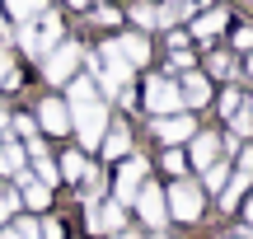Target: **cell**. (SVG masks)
<instances>
[{
    "mask_svg": "<svg viewBox=\"0 0 253 239\" xmlns=\"http://www.w3.org/2000/svg\"><path fill=\"white\" fill-rule=\"evenodd\" d=\"M19 202H24V206H33V211H47V202H52V188L28 178V183H19Z\"/></svg>",
    "mask_w": 253,
    "mask_h": 239,
    "instance_id": "e0dca14e",
    "label": "cell"
},
{
    "mask_svg": "<svg viewBox=\"0 0 253 239\" xmlns=\"http://www.w3.org/2000/svg\"><path fill=\"white\" fill-rule=\"evenodd\" d=\"M14 211H19V193L0 183V225H5V221H14Z\"/></svg>",
    "mask_w": 253,
    "mask_h": 239,
    "instance_id": "cb8c5ba5",
    "label": "cell"
},
{
    "mask_svg": "<svg viewBox=\"0 0 253 239\" xmlns=\"http://www.w3.org/2000/svg\"><path fill=\"white\" fill-rule=\"evenodd\" d=\"M71 5H75V9H84V5H89V0H71Z\"/></svg>",
    "mask_w": 253,
    "mask_h": 239,
    "instance_id": "60d3db41",
    "label": "cell"
},
{
    "mask_svg": "<svg viewBox=\"0 0 253 239\" xmlns=\"http://www.w3.org/2000/svg\"><path fill=\"white\" fill-rule=\"evenodd\" d=\"M118 47H122V56H126L131 71L150 61V42H145V33H126V38H118Z\"/></svg>",
    "mask_w": 253,
    "mask_h": 239,
    "instance_id": "9a60e30c",
    "label": "cell"
},
{
    "mask_svg": "<svg viewBox=\"0 0 253 239\" xmlns=\"http://www.w3.org/2000/svg\"><path fill=\"white\" fill-rule=\"evenodd\" d=\"M178 99H183V108H202V103H211V80L207 75H183V84H178Z\"/></svg>",
    "mask_w": 253,
    "mask_h": 239,
    "instance_id": "8fae6325",
    "label": "cell"
},
{
    "mask_svg": "<svg viewBox=\"0 0 253 239\" xmlns=\"http://www.w3.org/2000/svg\"><path fill=\"white\" fill-rule=\"evenodd\" d=\"M89 174V164H84L80 150H71V155H61V178H71V183H80V178Z\"/></svg>",
    "mask_w": 253,
    "mask_h": 239,
    "instance_id": "7402d4cb",
    "label": "cell"
},
{
    "mask_svg": "<svg viewBox=\"0 0 253 239\" xmlns=\"http://www.w3.org/2000/svg\"><path fill=\"white\" fill-rule=\"evenodd\" d=\"M244 225H253V193H249V202H244Z\"/></svg>",
    "mask_w": 253,
    "mask_h": 239,
    "instance_id": "8d00e7d4",
    "label": "cell"
},
{
    "mask_svg": "<svg viewBox=\"0 0 253 239\" xmlns=\"http://www.w3.org/2000/svg\"><path fill=\"white\" fill-rule=\"evenodd\" d=\"M207 71H211V75H220V80H225V75H235V61H230L225 52H216V56H211V61H207Z\"/></svg>",
    "mask_w": 253,
    "mask_h": 239,
    "instance_id": "83f0119b",
    "label": "cell"
},
{
    "mask_svg": "<svg viewBox=\"0 0 253 239\" xmlns=\"http://www.w3.org/2000/svg\"><path fill=\"white\" fill-rule=\"evenodd\" d=\"M225 178H230V164H225V159H216V164H211V169H202V193H220V188H225Z\"/></svg>",
    "mask_w": 253,
    "mask_h": 239,
    "instance_id": "ffe728a7",
    "label": "cell"
},
{
    "mask_svg": "<svg viewBox=\"0 0 253 239\" xmlns=\"http://www.w3.org/2000/svg\"><path fill=\"white\" fill-rule=\"evenodd\" d=\"M169 66H173V71H192V52H173Z\"/></svg>",
    "mask_w": 253,
    "mask_h": 239,
    "instance_id": "4dcf8cb0",
    "label": "cell"
},
{
    "mask_svg": "<svg viewBox=\"0 0 253 239\" xmlns=\"http://www.w3.org/2000/svg\"><path fill=\"white\" fill-rule=\"evenodd\" d=\"M9 71H14V61H9V52H5V47H0V80H5Z\"/></svg>",
    "mask_w": 253,
    "mask_h": 239,
    "instance_id": "e575fe53",
    "label": "cell"
},
{
    "mask_svg": "<svg viewBox=\"0 0 253 239\" xmlns=\"http://www.w3.org/2000/svg\"><path fill=\"white\" fill-rule=\"evenodd\" d=\"M94 14H99V24H118V9H113V5H99Z\"/></svg>",
    "mask_w": 253,
    "mask_h": 239,
    "instance_id": "836d02e7",
    "label": "cell"
},
{
    "mask_svg": "<svg viewBox=\"0 0 253 239\" xmlns=\"http://www.w3.org/2000/svg\"><path fill=\"white\" fill-rule=\"evenodd\" d=\"M113 239H141V235H136V230H118V235H113Z\"/></svg>",
    "mask_w": 253,
    "mask_h": 239,
    "instance_id": "74e56055",
    "label": "cell"
},
{
    "mask_svg": "<svg viewBox=\"0 0 253 239\" xmlns=\"http://www.w3.org/2000/svg\"><path fill=\"white\" fill-rule=\"evenodd\" d=\"M0 239H38V216H19V221L0 225Z\"/></svg>",
    "mask_w": 253,
    "mask_h": 239,
    "instance_id": "d6986e66",
    "label": "cell"
},
{
    "mask_svg": "<svg viewBox=\"0 0 253 239\" xmlns=\"http://www.w3.org/2000/svg\"><path fill=\"white\" fill-rule=\"evenodd\" d=\"M5 122H9V113H5V108H0V127H5Z\"/></svg>",
    "mask_w": 253,
    "mask_h": 239,
    "instance_id": "ab89813d",
    "label": "cell"
},
{
    "mask_svg": "<svg viewBox=\"0 0 253 239\" xmlns=\"http://www.w3.org/2000/svg\"><path fill=\"white\" fill-rule=\"evenodd\" d=\"M99 146H103V155H113V159L131 155V127H122V122L113 127V122H108V131H103V141H99Z\"/></svg>",
    "mask_w": 253,
    "mask_h": 239,
    "instance_id": "5bb4252c",
    "label": "cell"
},
{
    "mask_svg": "<svg viewBox=\"0 0 253 239\" xmlns=\"http://www.w3.org/2000/svg\"><path fill=\"white\" fill-rule=\"evenodd\" d=\"M131 19H136L141 28H155V24H160V19H155V5H150V0H136V5H131Z\"/></svg>",
    "mask_w": 253,
    "mask_h": 239,
    "instance_id": "484cf974",
    "label": "cell"
},
{
    "mask_svg": "<svg viewBox=\"0 0 253 239\" xmlns=\"http://www.w3.org/2000/svg\"><path fill=\"white\" fill-rule=\"evenodd\" d=\"M33 164H38V183L56 188V178H61V174H56V164H52V159H47V155H33Z\"/></svg>",
    "mask_w": 253,
    "mask_h": 239,
    "instance_id": "4316f807",
    "label": "cell"
},
{
    "mask_svg": "<svg viewBox=\"0 0 253 239\" xmlns=\"http://www.w3.org/2000/svg\"><path fill=\"white\" fill-rule=\"evenodd\" d=\"M38 127H42L47 136H66V131H71V108H66V99H42Z\"/></svg>",
    "mask_w": 253,
    "mask_h": 239,
    "instance_id": "30bf717a",
    "label": "cell"
},
{
    "mask_svg": "<svg viewBox=\"0 0 253 239\" xmlns=\"http://www.w3.org/2000/svg\"><path fill=\"white\" fill-rule=\"evenodd\" d=\"M249 75H253V56H249Z\"/></svg>",
    "mask_w": 253,
    "mask_h": 239,
    "instance_id": "b9f144b4",
    "label": "cell"
},
{
    "mask_svg": "<svg viewBox=\"0 0 253 239\" xmlns=\"http://www.w3.org/2000/svg\"><path fill=\"white\" fill-rule=\"evenodd\" d=\"M249 188H253V174H235V169H230L225 188H220V211H235V206H239V197H244Z\"/></svg>",
    "mask_w": 253,
    "mask_h": 239,
    "instance_id": "4fadbf2b",
    "label": "cell"
},
{
    "mask_svg": "<svg viewBox=\"0 0 253 239\" xmlns=\"http://www.w3.org/2000/svg\"><path fill=\"white\" fill-rule=\"evenodd\" d=\"M230 239H235V235H230Z\"/></svg>",
    "mask_w": 253,
    "mask_h": 239,
    "instance_id": "7bdbcfd3",
    "label": "cell"
},
{
    "mask_svg": "<svg viewBox=\"0 0 253 239\" xmlns=\"http://www.w3.org/2000/svg\"><path fill=\"white\" fill-rule=\"evenodd\" d=\"M0 174L19 178V183H28V178H33V174L24 169V150H19V146H5V150H0Z\"/></svg>",
    "mask_w": 253,
    "mask_h": 239,
    "instance_id": "2e32d148",
    "label": "cell"
},
{
    "mask_svg": "<svg viewBox=\"0 0 253 239\" xmlns=\"http://www.w3.org/2000/svg\"><path fill=\"white\" fill-rule=\"evenodd\" d=\"M249 113H253V108H249Z\"/></svg>",
    "mask_w": 253,
    "mask_h": 239,
    "instance_id": "ee69618b",
    "label": "cell"
},
{
    "mask_svg": "<svg viewBox=\"0 0 253 239\" xmlns=\"http://www.w3.org/2000/svg\"><path fill=\"white\" fill-rule=\"evenodd\" d=\"M164 169H169V174H188V155H183L178 146H164Z\"/></svg>",
    "mask_w": 253,
    "mask_h": 239,
    "instance_id": "d4e9b609",
    "label": "cell"
},
{
    "mask_svg": "<svg viewBox=\"0 0 253 239\" xmlns=\"http://www.w3.org/2000/svg\"><path fill=\"white\" fill-rule=\"evenodd\" d=\"M84 225H89L94 235H118V230H126V206H118V202H103V206H84Z\"/></svg>",
    "mask_w": 253,
    "mask_h": 239,
    "instance_id": "52a82bcc",
    "label": "cell"
},
{
    "mask_svg": "<svg viewBox=\"0 0 253 239\" xmlns=\"http://www.w3.org/2000/svg\"><path fill=\"white\" fill-rule=\"evenodd\" d=\"M235 42H239V47H253V28H239V33H235Z\"/></svg>",
    "mask_w": 253,
    "mask_h": 239,
    "instance_id": "d590c367",
    "label": "cell"
},
{
    "mask_svg": "<svg viewBox=\"0 0 253 239\" xmlns=\"http://www.w3.org/2000/svg\"><path fill=\"white\" fill-rule=\"evenodd\" d=\"M155 136L164 146H183L197 136V122H192V113H169V118H155Z\"/></svg>",
    "mask_w": 253,
    "mask_h": 239,
    "instance_id": "9c48e42d",
    "label": "cell"
},
{
    "mask_svg": "<svg viewBox=\"0 0 253 239\" xmlns=\"http://www.w3.org/2000/svg\"><path fill=\"white\" fill-rule=\"evenodd\" d=\"M141 239H169V235H164V230H150V235H141Z\"/></svg>",
    "mask_w": 253,
    "mask_h": 239,
    "instance_id": "f35d334b",
    "label": "cell"
},
{
    "mask_svg": "<svg viewBox=\"0 0 253 239\" xmlns=\"http://www.w3.org/2000/svg\"><path fill=\"white\" fill-rule=\"evenodd\" d=\"M145 108H150L155 118H169V113H183L178 84H173V80H164V75H155V80L145 84Z\"/></svg>",
    "mask_w": 253,
    "mask_h": 239,
    "instance_id": "8992f818",
    "label": "cell"
},
{
    "mask_svg": "<svg viewBox=\"0 0 253 239\" xmlns=\"http://www.w3.org/2000/svg\"><path fill=\"white\" fill-rule=\"evenodd\" d=\"M164 211H169L173 221L192 225L202 211H207V193H202L192 178H173V183H169V193H164Z\"/></svg>",
    "mask_w": 253,
    "mask_h": 239,
    "instance_id": "7a4b0ae2",
    "label": "cell"
},
{
    "mask_svg": "<svg viewBox=\"0 0 253 239\" xmlns=\"http://www.w3.org/2000/svg\"><path fill=\"white\" fill-rule=\"evenodd\" d=\"M239 108H244L239 89H225V94H220V113H225V118H230V113H239Z\"/></svg>",
    "mask_w": 253,
    "mask_h": 239,
    "instance_id": "f546056e",
    "label": "cell"
},
{
    "mask_svg": "<svg viewBox=\"0 0 253 239\" xmlns=\"http://www.w3.org/2000/svg\"><path fill=\"white\" fill-rule=\"evenodd\" d=\"M61 42V14H42L38 24H19V47L33 56H47Z\"/></svg>",
    "mask_w": 253,
    "mask_h": 239,
    "instance_id": "3957f363",
    "label": "cell"
},
{
    "mask_svg": "<svg viewBox=\"0 0 253 239\" xmlns=\"http://www.w3.org/2000/svg\"><path fill=\"white\" fill-rule=\"evenodd\" d=\"M239 136H253V113H249V108L230 113V141H220V146H235Z\"/></svg>",
    "mask_w": 253,
    "mask_h": 239,
    "instance_id": "44dd1931",
    "label": "cell"
},
{
    "mask_svg": "<svg viewBox=\"0 0 253 239\" xmlns=\"http://www.w3.org/2000/svg\"><path fill=\"white\" fill-rule=\"evenodd\" d=\"M80 61H84V52H80V42H61V47H52L47 52V80L52 84H71L75 80V71H80Z\"/></svg>",
    "mask_w": 253,
    "mask_h": 239,
    "instance_id": "277c9868",
    "label": "cell"
},
{
    "mask_svg": "<svg viewBox=\"0 0 253 239\" xmlns=\"http://www.w3.org/2000/svg\"><path fill=\"white\" fill-rule=\"evenodd\" d=\"M33 131H38L33 118H14V136H33Z\"/></svg>",
    "mask_w": 253,
    "mask_h": 239,
    "instance_id": "1f68e13d",
    "label": "cell"
},
{
    "mask_svg": "<svg viewBox=\"0 0 253 239\" xmlns=\"http://www.w3.org/2000/svg\"><path fill=\"white\" fill-rule=\"evenodd\" d=\"M216 159H220V136L197 131V136H192V159H188V164H192V169H211Z\"/></svg>",
    "mask_w": 253,
    "mask_h": 239,
    "instance_id": "7c38bea8",
    "label": "cell"
},
{
    "mask_svg": "<svg viewBox=\"0 0 253 239\" xmlns=\"http://www.w3.org/2000/svg\"><path fill=\"white\" fill-rule=\"evenodd\" d=\"M225 9H202V14H197V24H192V33H197V38H216L220 33V28H225Z\"/></svg>",
    "mask_w": 253,
    "mask_h": 239,
    "instance_id": "ac0fdd59",
    "label": "cell"
},
{
    "mask_svg": "<svg viewBox=\"0 0 253 239\" xmlns=\"http://www.w3.org/2000/svg\"><path fill=\"white\" fill-rule=\"evenodd\" d=\"M38 239H66V225L47 216V221H38Z\"/></svg>",
    "mask_w": 253,
    "mask_h": 239,
    "instance_id": "f1b7e54d",
    "label": "cell"
},
{
    "mask_svg": "<svg viewBox=\"0 0 253 239\" xmlns=\"http://www.w3.org/2000/svg\"><path fill=\"white\" fill-rule=\"evenodd\" d=\"M145 183V155H122V169H118V197L113 202L118 206H131L136 193H141Z\"/></svg>",
    "mask_w": 253,
    "mask_h": 239,
    "instance_id": "5b68a950",
    "label": "cell"
},
{
    "mask_svg": "<svg viewBox=\"0 0 253 239\" xmlns=\"http://www.w3.org/2000/svg\"><path fill=\"white\" fill-rule=\"evenodd\" d=\"M66 108H71V131L80 136V146L94 150L103 141V131H108V108H103V99L94 94V80H71Z\"/></svg>",
    "mask_w": 253,
    "mask_h": 239,
    "instance_id": "6da1fadb",
    "label": "cell"
},
{
    "mask_svg": "<svg viewBox=\"0 0 253 239\" xmlns=\"http://www.w3.org/2000/svg\"><path fill=\"white\" fill-rule=\"evenodd\" d=\"M235 174H253V150H239V164H235Z\"/></svg>",
    "mask_w": 253,
    "mask_h": 239,
    "instance_id": "d6a6232c",
    "label": "cell"
},
{
    "mask_svg": "<svg viewBox=\"0 0 253 239\" xmlns=\"http://www.w3.org/2000/svg\"><path fill=\"white\" fill-rule=\"evenodd\" d=\"M136 211H141V221L150 225V230H164V225H169V211H164V188L141 183V193H136Z\"/></svg>",
    "mask_w": 253,
    "mask_h": 239,
    "instance_id": "ba28073f",
    "label": "cell"
},
{
    "mask_svg": "<svg viewBox=\"0 0 253 239\" xmlns=\"http://www.w3.org/2000/svg\"><path fill=\"white\" fill-rule=\"evenodd\" d=\"M5 5H9V14H14L19 24H28L33 14H42V9H47V0H5Z\"/></svg>",
    "mask_w": 253,
    "mask_h": 239,
    "instance_id": "603a6c76",
    "label": "cell"
}]
</instances>
